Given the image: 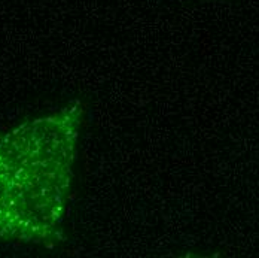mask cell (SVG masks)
I'll list each match as a JSON object with an SVG mask.
<instances>
[{"label": "cell", "mask_w": 259, "mask_h": 258, "mask_svg": "<svg viewBox=\"0 0 259 258\" xmlns=\"http://www.w3.org/2000/svg\"><path fill=\"white\" fill-rule=\"evenodd\" d=\"M82 123V104L70 103L0 136V240H63Z\"/></svg>", "instance_id": "cell-1"}]
</instances>
